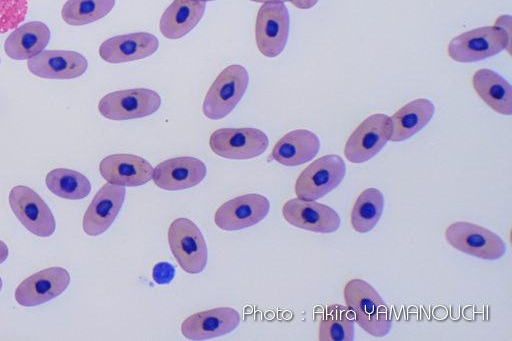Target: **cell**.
<instances>
[{"label":"cell","instance_id":"33","mask_svg":"<svg viewBox=\"0 0 512 341\" xmlns=\"http://www.w3.org/2000/svg\"><path fill=\"white\" fill-rule=\"evenodd\" d=\"M9 255V249L6 243H4L2 240H0V264H2Z\"/></svg>","mask_w":512,"mask_h":341},{"label":"cell","instance_id":"25","mask_svg":"<svg viewBox=\"0 0 512 341\" xmlns=\"http://www.w3.org/2000/svg\"><path fill=\"white\" fill-rule=\"evenodd\" d=\"M478 96L495 112L512 114V87L500 74L490 69L477 70L472 78Z\"/></svg>","mask_w":512,"mask_h":341},{"label":"cell","instance_id":"4","mask_svg":"<svg viewBox=\"0 0 512 341\" xmlns=\"http://www.w3.org/2000/svg\"><path fill=\"white\" fill-rule=\"evenodd\" d=\"M170 250L189 274L201 273L207 264L208 251L204 236L198 226L188 218H177L168 229Z\"/></svg>","mask_w":512,"mask_h":341},{"label":"cell","instance_id":"12","mask_svg":"<svg viewBox=\"0 0 512 341\" xmlns=\"http://www.w3.org/2000/svg\"><path fill=\"white\" fill-rule=\"evenodd\" d=\"M70 274L63 267H49L23 280L14 292L15 301L24 307L44 304L62 294L70 284Z\"/></svg>","mask_w":512,"mask_h":341},{"label":"cell","instance_id":"15","mask_svg":"<svg viewBox=\"0 0 512 341\" xmlns=\"http://www.w3.org/2000/svg\"><path fill=\"white\" fill-rule=\"evenodd\" d=\"M126 196L124 186L106 183L94 195L87 207L82 228L89 236L103 234L119 214Z\"/></svg>","mask_w":512,"mask_h":341},{"label":"cell","instance_id":"2","mask_svg":"<svg viewBox=\"0 0 512 341\" xmlns=\"http://www.w3.org/2000/svg\"><path fill=\"white\" fill-rule=\"evenodd\" d=\"M505 49L510 53L511 39L493 25L475 28L452 38L447 52L453 61L470 63L487 59Z\"/></svg>","mask_w":512,"mask_h":341},{"label":"cell","instance_id":"8","mask_svg":"<svg viewBox=\"0 0 512 341\" xmlns=\"http://www.w3.org/2000/svg\"><path fill=\"white\" fill-rule=\"evenodd\" d=\"M10 208L20 223L32 234L46 238L54 234L56 221L45 201L31 188L14 186L8 196Z\"/></svg>","mask_w":512,"mask_h":341},{"label":"cell","instance_id":"11","mask_svg":"<svg viewBox=\"0 0 512 341\" xmlns=\"http://www.w3.org/2000/svg\"><path fill=\"white\" fill-rule=\"evenodd\" d=\"M392 132L390 117L376 113L363 120L346 141L344 155L349 162L364 163L378 154Z\"/></svg>","mask_w":512,"mask_h":341},{"label":"cell","instance_id":"31","mask_svg":"<svg viewBox=\"0 0 512 341\" xmlns=\"http://www.w3.org/2000/svg\"><path fill=\"white\" fill-rule=\"evenodd\" d=\"M152 277L156 284H169L175 277V268L168 262H159L153 267Z\"/></svg>","mask_w":512,"mask_h":341},{"label":"cell","instance_id":"32","mask_svg":"<svg viewBox=\"0 0 512 341\" xmlns=\"http://www.w3.org/2000/svg\"><path fill=\"white\" fill-rule=\"evenodd\" d=\"M289 2L296 8L306 10L314 7L318 0H289Z\"/></svg>","mask_w":512,"mask_h":341},{"label":"cell","instance_id":"5","mask_svg":"<svg viewBox=\"0 0 512 341\" xmlns=\"http://www.w3.org/2000/svg\"><path fill=\"white\" fill-rule=\"evenodd\" d=\"M456 250L483 260H498L506 253L504 240L491 230L470 222H454L445 230Z\"/></svg>","mask_w":512,"mask_h":341},{"label":"cell","instance_id":"28","mask_svg":"<svg viewBox=\"0 0 512 341\" xmlns=\"http://www.w3.org/2000/svg\"><path fill=\"white\" fill-rule=\"evenodd\" d=\"M384 208V196L377 188H367L357 197L351 210L350 222L358 233L370 232L379 222Z\"/></svg>","mask_w":512,"mask_h":341},{"label":"cell","instance_id":"29","mask_svg":"<svg viewBox=\"0 0 512 341\" xmlns=\"http://www.w3.org/2000/svg\"><path fill=\"white\" fill-rule=\"evenodd\" d=\"M116 0H67L61 9V17L72 26H82L98 21L114 8Z\"/></svg>","mask_w":512,"mask_h":341},{"label":"cell","instance_id":"35","mask_svg":"<svg viewBox=\"0 0 512 341\" xmlns=\"http://www.w3.org/2000/svg\"><path fill=\"white\" fill-rule=\"evenodd\" d=\"M2 286H3V281H2V278L0 277V292H1Z\"/></svg>","mask_w":512,"mask_h":341},{"label":"cell","instance_id":"22","mask_svg":"<svg viewBox=\"0 0 512 341\" xmlns=\"http://www.w3.org/2000/svg\"><path fill=\"white\" fill-rule=\"evenodd\" d=\"M50 29L40 21H31L16 27L6 38L5 54L13 60H28L48 45Z\"/></svg>","mask_w":512,"mask_h":341},{"label":"cell","instance_id":"19","mask_svg":"<svg viewBox=\"0 0 512 341\" xmlns=\"http://www.w3.org/2000/svg\"><path fill=\"white\" fill-rule=\"evenodd\" d=\"M153 170L143 157L127 153L109 155L99 164V172L108 183L124 187L146 184L152 179Z\"/></svg>","mask_w":512,"mask_h":341},{"label":"cell","instance_id":"24","mask_svg":"<svg viewBox=\"0 0 512 341\" xmlns=\"http://www.w3.org/2000/svg\"><path fill=\"white\" fill-rule=\"evenodd\" d=\"M434 113L435 106L429 99L419 98L407 103L390 117L392 132L389 140H407L422 130Z\"/></svg>","mask_w":512,"mask_h":341},{"label":"cell","instance_id":"13","mask_svg":"<svg viewBox=\"0 0 512 341\" xmlns=\"http://www.w3.org/2000/svg\"><path fill=\"white\" fill-rule=\"evenodd\" d=\"M269 210L268 198L257 193L245 194L223 203L215 212L214 222L222 230L236 231L259 223Z\"/></svg>","mask_w":512,"mask_h":341},{"label":"cell","instance_id":"21","mask_svg":"<svg viewBox=\"0 0 512 341\" xmlns=\"http://www.w3.org/2000/svg\"><path fill=\"white\" fill-rule=\"evenodd\" d=\"M320 150L318 136L307 129L286 133L274 145L271 158L285 166H299L311 161Z\"/></svg>","mask_w":512,"mask_h":341},{"label":"cell","instance_id":"34","mask_svg":"<svg viewBox=\"0 0 512 341\" xmlns=\"http://www.w3.org/2000/svg\"><path fill=\"white\" fill-rule=\"evenodd\" d=\"M250 1L257 2V3H263V4L271 3V2H282V3L287 2V1L289 2V0H250Z\"/></svg>","mask_w":512,"mask_h":341},{"label":"cell","instance_id":"26","mask_svg":"<svg viewBox=\"0 0 512 341\" xmlns=\"http://www.w3.org/2000/svg\"><path fill=\"white\" fill-rule=\"evenodd\" d=\"M45 184L52 194L67 200H81L91 192L89 179L82 173L67 168L49 171Z\"/></svg>","mask_w":512,"mask_h":341},{"label":"cell","instance_id":"20","mask_svg":"<svg viewBox=\"0 0 512 341\" xmlns=\"http://www.w3.org/2000/svg\"><path fill=\"white\" fill-rule=\"evenodd\" d=\"M159 47L158 38L148 32L118 35L105 40L99 47V55L108 63H124L144 59Z\"/></svg>","mask_w":512,"mask_h":341},{"label":"cell","instance_id":"14","mask_svg":"<svg viewBox=\"0 0 512 341\" xmlns=\"http://www.w3.org/2000/svg\"><path fill=\"white\" fill-rule=\"evenodd\" d=\"M282 215L290 225L315 233L336 232L341 224L338 213L330 206L298 197L285 202Z\"/></svg>","mask_w":512,"mask_h":341},{"label":"cell","instance_id":"30","mask_svg":"<svg viewBox=\"0 0 512 341\" xmlns=\"http://www.w3.org/2000/svg\"><path fill=\"white\" fill-rule=\"evenodd\" d=\"M28 0H0V33L18 27L26 18Z\"/></svg>","mask_w":512,"mask_h":341},{"label":"cell","instance_id":"7","mask_svg":"<svg viewBox=\"0 0 512 341\" xmlns=\"http://www.w3.org/2000/svg\"><path fill=\"white\" fill-rule=\"evenodd\" d=\"M161 106V97L148 88L115 91L98 103L100 114L110 120L122 121L154 114Z\"/></svg>","mask_w":512,"mask_h":341},{"label":"cell","instance_id":"27","mask_svg":"<svg viewBox=\"0 0 512 341\" xmlns=\"http://www.w3.org/2000/svg\"><path fill=\"white\" fill-rule=\"evenodd\" d=\"M355 321L350 310L340 304L329 305L324 311L318 330L320 341H352Z\"/></svg>","mask_w":512,"mask_h":341},{"label":"cell","instance_id":"23","mask_svg":"<svg viewBox=\"0 0 512 341\" xmlns=\"http://www.w3.org/2000/svg\"><path fill=\"white\" fill-rule=\"evenodd\" d=\"M206 2L174 0L163 12L159 29L167 39H180L193 30L202 19Z\"/></svg>","mask_w":512,"mask_h":341},{"label":"cell","instance_id":"16","mask_svg":"<svg viewBox=\"0 0 512 341\" xmlns=\"http://www.w3.org/2000/svg\"><path fill=\"white\" fill-rule=\"evenodd\" d=\"M239 323L236 309L218 307L188 316L181 324V333L189 340H209L232 332Z\"/></svg>","mask_w":512,"mask_h":341},{"label":"cell","instance_id":"9","mask_svg":"<svg viewBox=\"0 0 512 341\" xmlns=\"http://www.w3.org/2000/svg\"><path fill=\"white\" fill-rule=\"evenodd\" d=\"M290 16L282 2L264 3L258 10L255 40L258 50L268 58L281 54L287 44Z\"/></svg>","mask_w":512,"mask_h":341},{"label":"cell","instance_id":"10","mask_svg":"<svg viewBox=\"0 0 512 341\" xmlns=\"http://www.w3.org/2000/svg\"><path fill=\"white\" fill-rule=\"evenodd\" d=\"M269 144L267 135L260 129L220 128L209 139L212 152L234 160L252 159L263 154Z\"/></svg>","mask_w":512,"mask_h":341},{"label":"cell","instance_id":"6","mask_svg":"<svg viewBox=\"0 0 512 341\" xmlns=\"http://www.w3.org/2000/svg\"><path fill=\"white\" fill-rule=\"evenodd\" d=\"M346 175L344 160L335 154L310 163L295 182V194L305 200H317L337 188Z\"/></svg>","mask_w":512,"mask_h":341},{"label":"cell","instance_id":"1","mask_svg":"<svg viewBox=\"0 0 512 341\" xmlns=\"http://www.w3.org/2000/svg\"><path fill=\"white\" fill-rule=\"evenodd\" d=\"M343 295L346 307L360 328L373 337L389 334L391 310L371 284L363 279H351L345 284Z\"/></svg>","mask_w":512,"mask_h":341},{"label":"cell","instance_id":"37","mask_svg":"<svg viewBox=\"0 0 512 341\" xmlns=\"http://www.w3.org/2000/svg\"><path fill=\"white\" fill-rule=\"evenodd\" d=\"M0 63H1V59H0Z\"/></svg>","mask_w":512,"mask_h":341},{"label":"cell","instance_id":"17","mask_svg":"<svg viewBox=\"0 0 512 341\" xmlns=\"http://www.w3.org/2000/svg\"><path fill=\"white\" fill-rule=\"evenodd\" d=\"M207 173L206 165L198 158L182 156L164 160L153 170L155 185L168 191L183 190L201 183Z\"/></svg>","mask_w":512,"mask_h":341},{"label":"cell","instance_id":"36","mask_svg":"<svg viewBox=\"0 0 512 341\" xmlns=\"http://www.w3.org/2000/svg\"><path fill=\"white\" fill-rule=\"evenodd\" d=\"M195 1L208 2V1H215V0H195Z\"/></svg>","mask_w":512,"mask_h":341},{"label":"cell","instance_id":"3","mask_svg":"<svg viewBox=\"0 0 512 341\" xmlns=\"http://www.w3.org/2000/svg\"><path fill=\"white\" fill-rule=\"evenodd\" d=\"M249 83L246 68L232 64L224 68L211 84L203 101L202 111L211 120L230 114L245 94Z\"/></svg>","mask_w":512,"mask_h":341},{"label":"cell","instance_id":"18","mask_svg":"<svg viewBox=\"0 0 512 341\" xmlns=\"http://www.w3.org/2000/svg\"><path fill=\"white\" fill-rule=\"evenodd\" d=\"M88 67L86 58L75 51L43 50L27 60L28 70L45 79H73L82 76Z\"/></svg>","mask_w":512,"mask_h":341}]
</instances>
